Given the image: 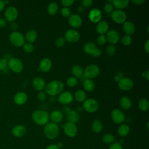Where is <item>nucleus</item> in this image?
I'll list each match as a JSON object with an SVG mask.
<instances>
[{
	"mask_svg": "<svg viewBox=\"0 0 149 149\" xmlns=\"http://www.w3.org/2000/svg\"><path fill=\"white\" fill-rule=\"evenodd\" d=\"M63 83L59 80H53L49 82L45 87V92L51 96H55L61 93L63 90Z\"/></svg>",
	"mask_w": 149,
	"mask_h": 149,
	"instance_id": "1",
	"label": "nucleus"
},
{
	"mask_svg": "<svg viewBox=\"0 0 149 149\" xmlns=\"http://www.w3.org/2000/svg\"><path fill=\"white\" fill-rule=\"evenodd\" d=\"M33 121L37 125L42 126L48 123L49 115L44 110L38 109L34 111L31 115Z\"/></svg>",
	"mask_w": 149,
	"mask_h": 149,
	"instance_id": "2",
	"label": "nucleus"
},
{
	"mask_svg": "<svg viewBox=\"0 0 149 149\" xmlns=\"http://www.w3.org/2000/svg\"><path fill=\"white\" fill-rule=\"evenodd\" d=\"M44 133L45 136L49 139H55L59 133V127L56 123L53 122L47 123L44 127Z\"/></svg>",
	"mask_w": 149,
	"mask_h": 149,
	"instance_id": "3",
	"label": "nucleus"
},
{
	"mask_svg": "<svg viewBox=\"0 0 149 149\" xmlns=\"http://www.w3.org/2000/svg\"><path fill=\"white\" fill-rule=\"evenodd\" d=\"M9 40L12 45L15 47H22L25 43V38L22 33L19 31H12L9 36Z\"/></svg>",
	"mask_w": 149,
	"mask_h": 149,
	"instance_id": "4",
	"label": "nucleus"
},
{
	"mask_svg": "<svg viewBox=\"0 0 149 149\" xmlns=\"http://www.w3.org/2000/svg\"><path fill=\"white\" fill-rule=\"evenodd\" d=\"M8 68L12 71L19 73H20L23 69V65L20 59L17 58H10L8 61Z\"/></svg>",
	"mask_w": 149,
	"mask_h": 149,
	"instance_id": "5",
	"label": "nucleus"
},
{
	"mask_svg": "<svg viewBox=\"0 0 149 149\" xmlns=\"http://www.w3.org/2000/svg\"><path fill=\"white\" fill-rule=\"evenodd\" d=\"M100 72V68L95 64H90L87 66L84 70V76L86 79H94L97 77Z\"/></svg>",
	"mask_w": 149,
	"mask_h": 149,
	"instance_id": "6",
	"label": "nucleus"
},
{
	"mask_svg": "<svg viewBox=\"0 0 149 149\" xmlns=\"http://www.w3.org/2000/svg\"><path fill=\"white\" fill-rule=\"evenodd\" d=\"M83 107L86 111L89 113H93L98 110L99 105L98 102L95 99L89 98L84 101Z\"/></svg>",
	"mask_w": 149,
	"mask_h": 149,
	"instance_id": "7",
	"label": "nucleus"
},
{
	"mask_svg": "<svg viewBox=\"0 0 149 149\" xmlns=\"http://www.w3.org/2000/svg\"><path fill=\"white\" fill-rule=\"evenodd\" d=\"M79 33L75 29H69L64 34V38L66 41L74 43L77 42L80 39Z\"/></svg>",
	"mask_w": 149,
	"mask_h": 149,
	"instance_id": "8",
	"label": "nucleus"
},
{
	"mask_svg": "<svg viewBox=\"0 0 149 149\" xmlns=\"http://www.w3.org/2000/svg\"><path fill=\"white\" fill-rule=\"evenodd\" d=\"M111 17L112 20L118 24L123 23L126 20L127 16L126 13L122 10L116 9L113 10V11L111 14Z\"/></svg>",
	"mask_w": 149,
	"mask_h": 149,
	"instance_id": "9",
	"label": "nucleus"
},
{
	"mask_svg": "<svg viewBox=\"0 0 149 149\" xmlns=\"http://www.w3.org/2000/svg\"><path fill=\"white\" fill-rule=\"evenodd\" d=\"M4 16L7 21L13 22L18 16V10L14 6H9L5 10Z\"/></svg>",
	"mask_w": 149,
	"mask_h": 149,
	"instance_id": "10",
	"label": "nucleus"
},
{
	"mask_svg": "<svg viewBox=\"0 0 149 149\" xmlns=\"http://www.w3.org/2000/svg\"><path fill=\"white\" fill-rule=\"evenodd\" d=\"M111 118L113 122L116 124H121L125 120V115L124 113L119 109H114L111 113Z\"/></svg>",
	"mask_w": 149,
	"mask_h": 149,
	"instance_id": "11",
	"label": "nucleus"
},
{
	"mask_svg": "<svg viewBox=\"0 0 149 149\" xmlns=\"http://www.w3.org/2000/svg\"><path fill=\"white\" fill-rule=\"evenodd\" d=\"M119 88L123 91H128L132 89L134 86L133 80L129 77H122L118 81Z\"/></svg>",
	"mask_w": 149,
	"mask_h": 149,
	"instance_id": "12",
	"label": "nucleus"
},
{
	"mask_svg": "<svg viewBox=\"0 0 149 149\" xmlns=\"http://www.w3.org/2000/svg\"><path fill=\"white\" fill-rule=\"evenodd\" d=\"M73 97L69 91H64L60 93L58 98V102L62 105H67L73 101Z\"/></svg>",
	"mask_w": 149,
	"mask_h": 149,
	"instance_id": "13",
	"label": "nucleus"
},
{
	"mask_svg": "<svg viewBox=\"0 0 149 149\" xmlns=\"http://www.w3.org/2000/svg\"><path fill=\"white\" fill-rule=\"evenodd\" d=\"M63 130L68 136L73 137L76 135L77 128L74 123L68 122L63 126Z\"/></svg>",
	"mask_w": 149,
	"mask_h": 149,
	"instance_id": "14",
	"label": "nucleus"
},
{
	"mask_svg": "<svg viewBox=\"0 0 149 149\" xmlns=\"http://www.w3.org/2000/svg\"><path fill=\"white\" fill-rule=\"evenodd\" d=\"M68 23L71 27L77 29L81 26L82 24V19L78 14H71L68 17Z\"/></svg>",
	"mask_w": 149,
	"mask_h": 149,
	"instance_id": "15",
	"label": "nucleus"
},
{
	"mask_svg": "<svg viewBox=\"0 0 149 149\" xmlns=\"http://www.w3.org/2000/svg\"><path fill=\"white\" fill-rule=\"evenodd\" d=\"M101 11L98 8H94L91 9L88 13L89 20L93 23H98L102 19Z\"/></svg>",
	"mask_w": 149,
	"mask_h": 149,
	"instance_id": "16",
	"label": "nucleus"
},
{
	"mask_svg": "<svg viewBox=\"0 0 149 149\" xmlns=\"http://www.w3.org/2000/svg\"><path fill=\"white\" fill-rule=\"evenodd\" d=\"M107 41L110 44H116L119 40V34L118 32L115 30H111L107 33L106 36Z\"/></svg>",
	"mask_w": 149,
	"mask_h": 149,
	"instance_id": "17",
	"label": "nucleus"
},
{
	"mask_svg": "<svg viewBox=\"0 0 149 149\" xmlns=\"http://www.w3.org/2000/svg\"><path fill=\"white\" fill-rule=\"evenodd\" d=\"M32 85L35 90L37 91H42L46 86L44 80L39 76L36 77L33 79Z\"/></svg>",
	"mask_w": 149,
	"mask_h": 149,
	"instance_id": "18",
	"label": "nucleus"
},
{
	"mask_svg": "<svg viewBox=\"0 0 149 149\" xmlns=\"http://www.w3.org/2000/svg\"><path fill=\"white\" fill-rule=\"evenodd\" d=\"M52 65V63L51 60L48 58H45L40 61L39 69L42 72H47L51 69Z\"/></svg>",
	"mask_w": 149,
	"mask_h": 149,
	"instance_id": "19",
	"label": "nucleus"
},
{
	"mask_svg": "<svg viewBox=\"0 0 149 149\" xmlns=\"http://www.w3.org/2000/svg\"><path fill=\"white\" fill-rule=\"evenodd\" d=\"M27 99H28V97L26 93L22 91L17 93L15 95L13 98V100L15 104L19 105H22L24 104L27 102Z\"/></svg>",
	"mask_w": 149,
	"mask_h": 149,
	"instance_id": "20",
	"label": "nucleus"
},
{
	"mask_svg": "<svg viewBox=\"0 0 149 149\" xmlns=\"http://www.w3.org/2000/svg\"><path fill=\"white\" fill-rule=\"evenodd\" d=\"M109 25L105 20H100L96 26V31L100 35H104L108 31Z\"/></svg>",
	"mask_w": 149,
	"mask_h": 149,
	"instance_id": "21",
	"label": "nucleus"
},
{
	"mask_svg": "<svg viewBox=\"0 0 149 149\" xmlns=\"http://www.w3.org/2000/svg\"><path fill=\"white\" fill-rule=\"evenodd\" d=\"M26 127L21 125L15 126L12 130L13 135L16 137H22L24 136L26 134Z\"/></svg>",
	"mask_w": 149,
	"mask_h": 149,
	"instance_id": "22",
	"label": "nucleus"
},
{
	"mask_svg": "<svg viewBox=\"0 0 149 149\" xmlns=\"http://www.w3.org/2000/svg\"><path fill=\"white\" fill-rule=\"evenodd\" d=\"M63 118V115L61 111L59 110L53 111L49 115V119L51 120V122L58 123L60 122Z\"/></svg>",
	"mask_w": 149,
	"mask_h": 149,
	"instance_id": "23",
	"label": "nucleus"
},
{
	"mask_svg": "<svg viewBox=\"0 0 149 149\" xmlns=\"http://www.w3.org/2000/svg\"><path fill=\"white\" fill-rule=\"evenodd\" d=\"M123 29L126 35L130 36L135 31V26L130 21H126L123 23Z\"/></svg>",
	"mask_w": 149,
	"mask_h": 149,
	"instance_id": "24",
	"label": "nucleus"
},
{
	"mask_svg": "<svg viewBox=\"0 0 149 149\" xmlns=\"http://www.w3.org/2000/svg\"><path fill=\"white\" fill-rule=\"evenodd\" d=\"M38 34L37 32L34 30H30L26 33L25 40H26L29 43H33L37 38Z\"/></svg>",
	"mask_w": 149,
	"mask_h": 149,
	"instance_id": "25",
	"label": "nucleus"
},
{
	"mask_svg": "<svg viewBox=\"0 0 149 149\" xmlns=\"http://www.w3.org/2000/svg\"><path fill=\"white\" fill-rule=\"evenodd\" d=\"M120 106L124 110H128L132 107V101L127 96H123L120 100Z\"/></svg>",
	"mask_w": 149,
	"mask_h": 149,
	"instance_id": "26",
	"label": "nucleus"
},
{
	"mask_svg": "<svg viewBox=\"0 0 149 149\" xmlns=\"http://www.w3.org/2000/svg\"><path fill=\"white\" fill-rule=\"evenodd\" d=\"M72 73L76 78H81L84 74V70L79 65H74L72 68Z\"/></svg>",
	"mask_w": 149,
	"mask_h": 149,
	"instance_id": "27",
	"label": "nucleus"
},
{
	"mask_svg": "<svg viewBox=\"0 0 149 149\" xmlns=\"http://www.w3.org/2000/svg\"><path fill=\"white\" fill-rule=\"evenodd\" d=\"M66 116H67V120L69 122L73 123L74 124L79 121L80 118L79 114L78 113V112L74 110H72L66 115Z\"/></svg>",
	"mask_w": 149,
	"mask_h": 149,
	"instance_id": "28",
	"label": "nucleus"
},
{
	"mask_svg": "<svg viewBox=\"0 0 149 149\" xmlns=\"http://www.w3.org/2000/svg\"><path fill=\"white\" fill-rule=\"evenodd\" d=\"M83 86L84 90L88 92H91L95 88L94 82L89 79H86L83 80Z\"/></svg>",
	"mask_w": 149,
	"mask_h": 149,
	"instance_id": "29",
	"label": "nucleus"
},
{
	"mask_svg": "<svg viewBox=\"0 0 149 149\" xmlns=\"http://www.w3.org/2000/svg\"><path fill=\"white\" fill-rule=\"evenodd\" d=\"M129 3V1L128 0H116L112 1V5L114 8L117 9L121 10L126 8Z\"/></svg>",
	"mask_w": 149,
	"mask_h": 149,
	"instance_id": "30",
	"label": "nucleus"
},
{
	"mask_svg": "<svg viewBox=\"0 0 149 149\" xmlns=\"http://www.w3.org/2000/svg\"><path fill=\"white\" fill-rule=\"evenodd\" d=\"M130 132V127L127 124H121L118 128V133L120 137L126 136Z\"/></svg>",
	"mask_w": 149,
	"mask_h": 149,
	"instance_id": "31",
	"label": "nucleus"
},
{
	"mask_svg": "<svg viewBox=\"0 0 149 149\" xmlns=\"http://www.w3.org/2000/svg\"><path fill=\"white\" fill-rule=\"evenodd\" d=\"M58 5L56 2H51L47 6V12L50 15H55L58 10Z\"/></svg>",
	"mask_w": 149,
	"mask_h": 149,
	"instance_id": "32",
	"label": "nucleus"
},
{
	"mask_svg": "<svg viewBox=\"0 0 149 149\" xmlns=\"http://www.w3.org/2000/svg\"><path fill=\"white\" fill-rule=\"evenodd\" d=\"M86 93L83 90H78L74 93L75 100L79 102H84L86 100Z\"/></svg>",
	"mask_w": 149,
	"mask_h": 149,
	"instance_id": "33",
	"label": "nucleus"
},
{
	"mask_svg": "<svg viewBox=\"0 0 149 149\" xmlns=\"http://www.w3.org/2000/svg\"><path fill=\"white\" fill-rule=\"evenodd\" d=\"M97 45L95 44L92 42H88L86 43L83 48V50L84 52H86L87 54L91 55L92 53L94 52V51L97 48Z\"/></svg>",
	"mask_w": 149,
	"mask_h": 149,
	"instance_id": "34",
	"label": "nucleus"
},
{
	"mask_svg": "<svg viewBox=\"0 0 149 149\" xmlns=\"http://www.w3.org/2000/svg\"><path fill=\"white\" fill-rule=\"evenodd\" d=\"M91 129L96 133H98L102 130V124L98 120H94L91 123Z\"/></svg>",
	"mask_w": 149,
	"mask_h": 149,
	"instance_id": "35",
	"label": "nucleus"
},
{
	"mask_svg": "<svg viewBox=\"0 0 149 149\" xmlns=\"http://www.w3.org/2000/svg\"><path fill=\"white\" fill-rule=\"evenodd\" d=\"M138 107L139 109L142 111H146L148 109L149 104L148 101L146 98H141L138 102Z\"/></svg>",
	"mask_w": 149,
	"mask_h": 149,
	"instance_id": "36",
	"label": "nucleus"
},
{
	"mask_svg": "<svg viewBox=\"0 0 149 149\" xmlns=\"http://www.w3.org/2000/svg\"><path fill=\"white\" fill-rule=\"evenodd\" d=\"M102 141L106 144H112L115 140V136L111 133H106L102 137Z\"/></svg>",
	"mask_w": 149,
	"mask_h": 149,
	"instance_id": "37",
	"label": "nucleus"
},
{
	"mask_svg": "<svg viewBox=\"0 0 149 149\" xmlns=\"http://www.w3.org/2000/svg\"><path fill=\"white\" fill-rule=\"evenodd\" d=\"M8 59L6 58L0 59V71H2L4 73H6L8 71Z\"/></svg>",
	"mask_w": 149,
	"mask_h": 149,
	"instance_id": "38",
	"label": "nucleus"
},
{
	"mask_svg": "<svg viewBox=\"0 0 149 149\" xmlns=\"http://www.w3.org/2000/svg\"><path fill=\"white\" fill-rule=\"evenodd\" d=\"M78 83V80L77 78L74 77H70L66 80L67 85L70 87H73L76 86Z\"/></svg>",
	"mask_w": 149,
	"mask_h": 149,
	"instance_id": "39",
	"label": "nucleus"
},
{
	"mask_svg": "<svg viewBox=\"0 0 149 149\" xmlns=\"http://www.w3.org/2000/svg\"><path fill=\"white\" fill-rule=\"evenodd\" d=\"M121 41H122V43L123 45L128 46L131 44V43L132 42V37H130V36L126 34L124 36H123Z\"/></svg>",
	"mask_w": 149,
	"mask_h": 149,
	"instance_id": "40",
	"label": "nucleus"
},
{
	"mask_svg": "<svg viewBox=\"0 0 149 149\" xmlns=\"http://www.w3.org/2000/svg\"><path fill=\"white\" fill-rule=\"evenodd\" d=\"M23 48L24 51L27 52V53H31L33 52L34 47L33 44L31 43H24V45H23Z\"/></svg>",
	"mask_w": 149,
	"mask_h": 149,
	"instance_id": "41",
	"label": "nucleus"
},
{
	"mask_svg": "<svg viewBox=\"0 0 149 149\" xmlns=\"http://www.w3.org/2000/svg\"><path fill=\"white\" fill-rule=\"evenodd\" d=\"M66 42L65 38L62 37H59L55 40V45L58 48L62 47Z\"/></svg>",
	"mask_w": 149,
	"mask_h": 149,
	"instance_id": "42",
	"label": "nucleus"
},
{
	"mask_svg": "<svg viewBox=\"0 0 149 149\" xmlns=\"http://www.w3.org/2000/svg\"><path fill=\"white\" fill-rule=\"evenodd\" d=\"M113 8H114V7H113L112 3L107 2L104 5V10L105 12V13H107L108 14H110L113 11Z\"/></svg>",
	"mask_w": 149,
	"mask_h": 149,
	"instance_id": "43",
	"label": "nucleus"
},
{
	"mask_svg": "<svg viewBox=\"0 0 149 149\" xmlns=\"http://www.w3.org/2000/svg\"><path fill=\"white\" fill-rule=\"evenodd\" d=\"M116 52V48L113 45H109L106 48V53L109 55H113Z\"/></svg>",
	"mask_w": 149,
	"mask_h": 149,
	"instance_id": "44",
	"label": "nucleus"
},
{
	"mask_svg": "<svg viewBox=\"0 0 149 149\" xmlns=\"http://www.w3.org/2000/svg\"><path fill=\"white\" fill-rule=\"evenodd\" d=\"M61 13L62 16L65 17H69L71 15V10L68 7H63L61 10Z\"/></svg>",
	"mask_w": 149,
	"mask_h": 149,
	"instance_id": "45",
	"label": "nucleus"
},
{
	"mask_svg": "<svg viewBox=\"0 0 149 149\" xmlns=\"http://www.w3.org/2000/svg\"><path fill=\"white\" fill-rule=\"evenodd\" d=\"M37 98L40 101H44L47 98V94L45 91H40L37 94Z\"/></svg>",
	"mask_w": 149,
	"mask_h": 149,
	"instance_id": "46",
	"label": "nucleus"
},
{
	"mask_svg": "<svg viewBox=\"0 0 149 149\" xmlns=\"http://www.w3.org/2000/svg\"><path fill=\"white\" fill-rule=\"evenodd\" d=\"M97 43L100 45H104L106 42H107V39L106 37L104 36V35H100L97 39Z\"/></svg>",
	"mask_w": 149,
	"mask_h": 149,
	"instance_id": "47",
	"label": "nucleus"
},
{
	"mask_svg": "<svg viewBox=\"0 0 149 149\" xmlns=\"http://www.w3.org/2000/svg\"><path fill=\"white\" fill-rule=\"evenodd\" d=\"M109 149H123V147L120 143L114 142L111 144Z\"/></svg>",
	"mask_w": 149,
	"mask_h": 149,
	"instance_id": "48",
	"label": "nucleus"
},
{
	"mask_svg": "<svg viewBox=\"0 0 149 149\" xmlns=\"http://www.w3.org/2000/svg\"><path fill=\"white\" fill-rule=\"evenodd\" d=\"M93 3L92 0H83L81 1V5L84 8H89L90 7Z\"/></svg>",
	"mask_w": 149,
	"mask_h": 149,
	"instance_id": "49",
	"label": "nucleus"
},
{
	"mask_svg": "<svg viewBox=\"0 0 149 149\" xmlns=\"http://www.w3.org/2000/svg\"><path fill=\"white\" fill-rule=\"evenodd\" d=\"M74 1L73 0H62L61 1L62 5L64 7H68V8L71 6L74 3Z\"/></svg>",
	"mask_w": 149,
	"mask_h": 149,
	"instance_id": "50",
	"label": "nucleus"
},
{
	"mask_svg": "<svg viewBox=\"0 0 149 149\" xmlns=\"http://www.w3.org/2000/svg\"><path fill=\"white\" fill-rule=\"evenodd\" d=\"M102 54V52H101V50L98 48H97L94 51V52L92 53V54L91 55L93 57H95V58H98V57H100L101 56Z\"/></svg>",
	"mask_w": 149,
	"mask_h": 149,
	"instance_id": "51",
	"label": "nucleus"
},
{
	"mask_svg": "<svg viewBox=\"0 0 149 149\" xmlns=\"http://www.w3.org/2000/svg\"><path fill=\"white\" fill-rule=\"evenodd\" d=\"M72 111V109H70V108L68 106H64L62 109V113H63V115H67L70 111Z\"/></svg>",
	"mask_w": 149,
	"mask_h": 149,
	"instance_id": "52",
	"label": "nucleus"
},
{
	"mask_svg": "<svg viewBox=\"0 0 149 149\" xmlns=\"http://www.w3.org/2000/svg\"><path fill=\"white\" fill-rule=\"evenodd\" d=\"M10 28L13 31H16L17 29H18V24L15 22H11L10 24Z\"/></svg>",
	"mask_w": 149,
	"mask_h": 149,
	"instance_id": "53",
	"label": "nucleus"
},
{
	"mask_svg": "<svg viewBox=\"0 0 149 149\" xmlns=\"http://www.w3.org/2000/svg\"><path fill=\"white\" fill-rule=\"evenodd\" d=\"M6 25V21L5 19L0 17V28H3Z\"/></svg>",
	"mask_w": 149,
	"mask_h": 149,
	"instance_id": "54",
	"label": "nucleus"
},
{
	"mask_svg": "<svg viewBox=\"0 0 149 149\" xmlns=\"http://www.w3.org/2000/svg\"><path fill=\"white\" fill-rule=\"evenodd\" d=\"M144 49L147 53L149 52V40H147L144 44Z\"/></svg>",
	"mask_w": 149,
	"mask_h": 149,
	"instance_id": "55",
	"label": "nucleus"
},
{
	"mask_svg": "<svg viewBox=\"0 0 149 149\" xmlns=\"http://www.w3.org/2000/svg\"><path fill=\"white\" fill-rule=\"evenodd\" d=\"M132 2H133V3H134L136 5H141L143 3H144L145 0H133Z\"/></svg>",
	"mask_w": 149,
	"mask_h": 149,
	"instance_id": "56",
	"label": "nucleus"
},
{
	"mask_svg": "<svg viewBox=\"0 0 149 149\" xmlns=\"http://www.w3.org/2000/svg\"><path fill=\"white\" fill-rule=\"evenodd\" d=\"M5 6V5L3 1L0 0V12L2 11L4 9Z\"/></svg>",
	"mask_w": 149,
	"mask_h": 149,
	"instance_id": "57",
	"label": "nucleus"
},
{
	"mask_svg": "<svg viewBox=\"0 0 149 149\" xmlns=\"http://www.w3.org/2000/svg\"><path fill=\"white\" fill-rule=\"evenodd\" d=\"M46 149H59L57 146L56 145H55V144H51L49 146H48Z\"/></svg>",
	"mask_w": 149,
	"mask_h": 149,
	"instance_id": "58",
	"label": "nucleus"
},
{
	"mask_svg": "<svg viewBox=\"0 0 149 149\" xmlns=\"http://www.w3.org/2000/svg\"><path fill=\"white\" fill-rule=\"evenodd\" d=\"M142 76L143 77H144L147 80H149V71L147 70L146 72L142 73Z\"/></svg>",
	"mask_w": 149,
	"mask_h": 149,
	"instance_id": "59",
	"label": "nucleus"
},
{
	"mask_svg": "<svg viewBox=\"0 0 149 149\" xmlns=\"http://www.w3.org/2000/svg\"><path fill=\"white\" fill-rule=\"evenodd\" d=\"M77 11L80 13V12H82L83 11V7L81 6H79L77 8Z\"/></svg>",
	"mask_w": 149,
	"mask_h": 149,
	"instance_id": "60",
	"label": "nucleus"
},
{
	"mask_svg": "<svg viewBox=\"0 0 149 149\" xmlns=\"http://www.w3.org/2000/svg\"><path fill=\"white\" fill-rule=\"evenodd\" d=\"M62 146H63V144H62V143H61V142L58 143L57 144V145H56V146H57L59 148H61V147H62Z\"/></svg>",
	"mask_w": 149,
	"mask_h": 149,
	"instance_id": "61",
	"label": "nucleus"
},
{
	"mask_svg": "<svg viewBox=\"0 0 149 149\" xmlns=\"http://www.w3.org/2000/svg\"><path fill=\"white\" fill-rule=\"evenodd\" d=\"M3 2H4L5 5H8V4L9 3V1H8V0H7V1H3Z\"/></svg>",
	"mask_w": 149,
	"mask_h": 149,
	"instance_id": "62",
	"label": "nucleus"
},
{
	"mask_svg": "<svg viewBox=\"0 0 149 149\" xmlns=\"http://www.w3.org/2000/svg\"><path fill=\"white\" fill-rule=\"evenodd\" d=\"M147 129H148V122L147 123Z\"/></svg>",
	"mask_w": 149,
	"mask_h": 149,
	"instance_id": "63",
	"label": "nucleus"
}]
</instances>
